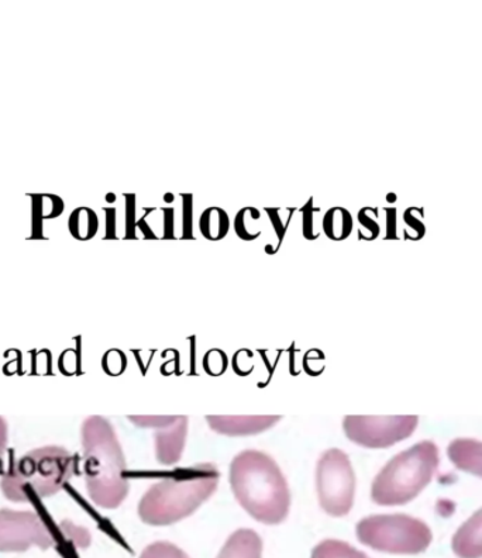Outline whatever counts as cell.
<instances>
[{
    "label": "cell",
    "mask_w": 482,
    "mask_h": 558,
    "mask_svg": "<svg viewBox=\"0 0 482 558\" xmlns=\"http://www.w3.org/2000/svg\"><path fill=\"white\" fill-rule=\"evenodd\" d=\"M230 487L241 508L264 524L286 521L291 493L276 460L258 450H245L230 464Z\"/></svg>",
    "instance_id": "6da1fadb"
},
{
    "label": "cell",
    "mask_w": 482,
    "mask_h": 558,
    "mask_svg": "<svg viewBox=\"0 0 482 558\" xmlns=\"http://www.w3.org/2000/svg\"><path fill=\"white\" fill-rule=\"evenodd\" d=\"M86 493L96 507L116 509L128 498L126 459L112 423L86 418L81 430Z\"/></svg>",
    "instance_id": "7a4b0ae2"
},
{
    "label": "cell",
    "mask_w": 482,
    "mask_h": 558,
    "mask_svg": "<svg viewBox=\"0 0 482 558\" xmlns=\"http://www.w3.org/2000/svg\"><path fill=\"white\" fill-rule=\"evenodd\" d=\"M220 480L214 464H197L158 481L138 502V517L152 526H170L182 521L215 494Z\"/></svg>",
    "instance_id": "3957f363"
},
{
    "label": "cell",
    "mask_w": 482,
    "mask_h": 558,
    "mask_svg": "<svg viewBox=\"0 0 482 558\" xmlns=\"http://www.w3.org/2000/svg\"><path fill=\"white\" fill-rule=\"evenodd\" d=\"M79 471V459L65 447L46 446L13 461L0 480V489L11 502H31L60 493Z\"/></svg>",
    "instance_id": "277c9868"
},
{
    "label": "cell",
    "mask_w": 482,
    "mask_h": 558,
    "mask_svg": "<svg viewBox=\"0 0 482 558\" xmlns=\"http://www.w3.org/2000/svg\"><path fill=\"white\" fill-rule=\"evenodd\" d=\"M441 465L435 442L423 440L388 461L371 485V499L379 507H402L432 483Z\"/></svg>",
    "instance_id": "5b68a950"
},
{
    "label": "cell",
    "mask_w": 482,
    "mask_h": 558,
    "mask_svg": "<svg viewBox=\"0 0 482 558\" xmlns=\"http://www.w3.org/2000/svg\"><path fill=\"white\" fill-rule=\"evenodd\" d=\"M356 535L364 546L388 555L414 556L433 542L429 524L411 514H373L357 523Z\"/></svg>",
    "instance_id": "8992f818"
},
{
    "label": "cell",
    "mask_w": 482,
    "mask_h": 558,
    "mask_svg": "<svg viewBox=\"0 0 482 558\" xmlns=\"http://www.w3.org/2000/svg\"><path fill=\"white\" fill-rule=\"evenodd\" d=\"M316 490L327 514L344 518L350 513L356 497V474L345 451L329 449L322 454L316 466Z\"/></svg>",
    "instance_id": "52a82bcc"
},
{
    "label": "cell",
    "mask_w": 482,
    "mask_h": 558,
    "mask_svg": "<svg viewBox=\"0 0 482 558\" xmlns=\"http://www.w3.org/2000/svg\"><path fill=\"white\" fill-rule=\"evenodd\" d=\"M418 416H347V439L365 449H388L409 439L418 429Z\"/></svg>",
    "instance_id": "ba28073f"
},
{
    "label": "cell",
    "mask_w": 482,
    "mask_h": 558,
    "mask_svg": "<svg viewBox=\"0 0 482 558\" xmlns=\"http://www.w3.org/2000/svg\"><path fill=\"white\" fill-rule=\"evenodd\" d=\"M55 545V537L37 512L0 509V551L23 553L33 546L47 550Z\"/></svg>",
    "instance_id": "9c48e42d"
},
{
    "label": "cell",
    "mask_w": 482,
    "mask_h": 558,
    "mask_svg": "<svg viewBox=\"0 0 482 558\" xmlns=\"http://www.w3.org/2000/svg\"><path fill=\"white\" fill-rule=\"evenodd\" d=\"M281 421L279 416H207L210 429L219 435L244 437L260 435Z\"/></svg>",
    "instance_id": "30bf717a"
},
{
    "label": "cell",
    "mask_w": 482,
    "mask_h": 558,
    "mask_svg": "<svg viewBox=\"0 0 482 558\" xmlns=\"http://www.w3.org/2000/svg\"><path fill=\"white\" fill-rule=\"evenodd\" d=\"M188 433V417L177 416L176 421L156 432V457L158 463L173 465L184 453Z\"/></svg>",
    "instance_id": "8fae6325"
},
{
    "label": "cell",
    "mask_w": 482,
    "mask_h": 558,
    "mask_svg": "<svg viewBox=\"0 0 482 558\" xmlns=\"http://www.w3.org/2000/svg\"><path fill=\"white\" fill-rule=\"evenodd\" d=\"M451 550L459 558H482V508L457 529Z\"/></svg>",
    "instance_id": "7c38bea8"
},
{
    "label": "cell",
    "mask_w": 482,
    "mask_h": 558,
    "mask_svg": "<svg viewBox=\"0 0 482 558\" xmlns=\"http://www.w3.org/2000/svg\"><path fill=\"white\" fill-rule=\"evenodd\" d=\"M447 457L457 470L482 478V441L459 437L447 446Z\"/></svg>",
    "instance_id": "4fadbf2b"
},
{
    "label": "cell",
    "mask_w": 482,
    "mask_h": 558,
    "mask_svg": "<svg viewBox=\"0 0 482 558\" xmlns=\"http://www.w3.org/2000/svg\"><path fill=\"white\" fill-rule=\"evenodd\" d=\"M218 558H263V541L252 529H239L221 548Z\"/></svg>",
    "instance_id": "5bb4252c"
},
{
    "label": "cell",
    "mask_w": 482,
    "mask_h": 558,
    "mask_svg": "<svg viewBox=\"0 0 482 558\" xmlns=\"http://www.w3.org/2000/svg\"><path fill=\"white\" fill-rule=\"evenodd\" d=\"M354 220L344 206H335L326 211L322 219V232L332 242H344L353 232Z\"/></svg>",
    "instance_id": "9a60e30c"
},
{
    "label": "cell",
    "mask_w": 482,
    "mask_h": 558,
    "mask_svg": "<svg viewBox=\"0 0 482 558\" xmlns=\"http://www.w3.org/2000/svg\"><path fill=\"white\" fill-rule=\"evenodd\" d=\"M200 230L209 242H220L230 230L228 211L219 208V206H210V208L205 209L200 218Z\"/></svg>",
    "instance_id": "2e32d148"
},
{
    "label": "cell",
    "mask_w": 482,
    "mask_h": 558,
    "mask_svg": "<svg viewBox=\"0 0 482 558\" xmlns=\"http://www.w3.org/2000/svg\"><path fill=\"white\" fill-rule=\"evenodd\" d=\"M262 211L254 206L240 209L234 218V232L244 242H254L262 235Z\"/></svg>",
    "instance_id": "e0dca14e"
},
{
    "label": "cell",
    "mask_w": 482,
    "mask_h": 558,
    "mask_svg": "<svg viewBox=\"0 0 482 558\" xmlns=\"http://www.w3.org/2000/svg\"><path fill=\"white\" fill-rule=\"evenodd\" d=\"M99 230L98 215L89 208H79L70 218V232L81 242L94 239Z\"/></svg>",
    "instance_id": "ac0fdd59"
},
{
    "label": "cell",
    "mask_w": 482,
    "mask_h": 558,
    "mask_svg": "<svg viewBox=\"0 0 482 558\" xmlns=\"http://www.w3.org/2000/svg\"><path fill=\"white\" fill-rule=\"evenodd\" d=\"M312 558H370L363 551L357 550L349 543L334 541H325L320 543L312 551Z\"/></svg>",
    "instance_id": "d6986e66"
},
{
    "label": "cell",
    "mask_w": 482,
    "mask_h": 558,
    "mask_svg": "<svg viewBox=\"0 0 482 558\" xmlns=\"http://www.w3.org/2000/svg\"><path fill=\"white\" fill-rule=\"evenodd\" d=\"M302 211V233L303 238L308 242H315L321 238V230L316 228L315 215L320 214L321 208L313 206V198L306 202L305 206L301 209Z\"/></svg>",
    "instance_id": "ffe728a7"
},
{
    "label": "cell",
    "mask_w": 482,
    "mask_h": 558,
    "mask_svg": "<svg viewBox=\"0 0 482 558\" xmlns=\"http://www.w3.org/2000/svg\"><path fill=\"white\" fill-rule=\"evenodd\" d=\"M140 558H190L180 547L168 542H157L144 548Z\"/></svg>",
    "instance_id": "44dd1931"
},
{
    "label": "cell",
    "mask_w": 482,
    "mask_h": 558,
    "mask_svg": "<svg viewBox=\"0 0 482 558\" xmlns=\"http://www.w3.org/2000/svg\"><path fill=\"white\" fill-rule=\"evenodd\" d=\"M357 219H359V223L361 226V230L359 233H363L365 230V234L363 240H374L377 239L381 232L378 225V211L374 208H363L357 215Z\"/></svg>",
    "instance_id": "7402d4cb"
},
{
    "label": "cell",
    "mask_w": 482,
    "mask_h": 558,
    "mask_svg": "<svg viewBox=\"0 0 482 558\" xmlns=\"http://www.w3.org/2000/svg\"><path fill=\"white\" fill-rule=\"evenodd\" d=\"M182 235L181 239H194V195L182 194Z\"/></svg>",
    "instance_id": "603a6c76"
},
{
    "label": "cell",
    "mask_w": 482,
    "mask_h": 558,
    "mask_svg": "<svg viewBox=\"0 0 482 558\" xmlns=\"http://www.w3.org/2000/svg\"><path fill=\"white\" fill-rule=\"evenodd\" d=\"M177 416H130L129 421L142 429H161L176 421Z\"/></svg>",
    "instance_id": "cb8c5ba5"
},
{
    "label": "cell",
    "mask_w": 482,
    "mask_h": 558,
    "mask_svg": "<svg viewBox=\"0 0 482 558\" xmlns=\"http://www.w3.org/2000/svg\"><path fill=\"white\" fill-rule=\"evenodd\" d=\"M61 531L67 537H70L76 546L88 547L91 545V535L84 527L74 526L70 521L61 523Z\"/></svg>",
    "instance_id": "d4e9b609"
},
{
    "label": "cell",
    "mask_w": 482,
    "mask_h": 558,
    "mask_svg": "<svg viewBox=\"0 0 482 558\" xmlns=\"http://www.w3.org/2000/svg\"><path fill=\"white\" fill-rule=\"evenodd\" d=\"M126 198V239H136V195H124Z\"/></svg>",
    "instance_id": "484cf974"
},
{
    "label": "cell",
    "mask_w": 482,
    "mask_h": 558,
    "mask_svg": "<svg viewBox=\"0 0 482 558\" xmlns=\"http://www.w3.org/2000/svg\"><path fill=\"white\" fill-rule=\"evenodd\" d=\"M265 214L268 215L269 220H272L273 228L276 230L278 245H281L288 230V225L284 223V220L281 219V210L278 208H265Z\"/></svg>",
    "instance_id": "4316f807"
},
{
    "label": "cell",
    "mask_w": 482,
    "mask_h": 558,
    "mask_svg": "<svg viewBox=\"0 0 482 558\" xmlns=\"http://www.w3.org/2000/svg\"><path fill=\"white\" fill-rule=\"evenodd\" d=\"M164 234L162 239H176V210L172 208H164Z\"/></svg>",
    "instance_id": "83f0119b"
},
{
    "label": "cell",
    "mask_w": 482,
    "mask_h": 558,
    "mask_svg": "<svg viewBox=\"0 0 482 558\" xmlns=\"http://www.w3.org/2000/svg\"><path fill=\"white\" fill-rule=\"evenodd\" d=\"M9 439V426L4 417L0 416V466L3 463V457L7 454Z\"/></svg>",
    "instance_id": "f1b7e54d"
},
{
    "label": "cell",
    "mask_w": 482,
    "mask_h": 558,
    "mask_svg": "<svg viewBox=\"0 0 482 558\" xmlns=\"http://www.w3.org/2000/svg\"><path fill=\"white\" fill-rule=\"evenodd\" d=\"M106 214V235L105 239H116V209H105Z\"/></svg>",
    "instance_id": "f546056e"
},
{
    "label": "cell",
    "mask_w": 482,
    "mask_h": 558,
    "mask_svg": "<svg viewBox=\"0 0 482 558\" xmlns=\"http://www.w3.org/2000/svg\"><path fill=\"white\" fill-rule=\"evenodd\" d=\"M395 219H397V210L393 208L387 209V239H397V234H395V230H397Z\"/></svg>",
    "instance_id": "4dcf8cb0"
},
{
    "label": "cell",
    "mask_w": 482,
    "mask_h": 558,
    "mask_svg": "<svg viewBox=\"0 0 482 558\" xmlns=\"http://www.w3.org/2000/svg\"><path fill=\"white\" fill-rule=\"evenodd\" d=\"M146 219L147 211L146 215H144L143 218L137 221V228L140 229V232H143L144 239H157L156 233L153 232L152 226L148 225Z\"/></svg>",
    "instance_id": "1f68e13d"
},
{
    "label": "cell",
    "mask_w": 482,
    "mask_h": 558,
    "mask_svg": "<svg viewBox=\"0 0 482 558\" xmlns=\"http://www.w3.org/2000/svg\"><path fill=\"white\" fill-rule=\"evenodd\" d=\"M173 194H166V198H164V201L167 202V204H171V202H173Z\"/></svg>",
    "instance_id": "d6a6232c"
},
{
    "label": "cell",
    "mask_w": 482,
    "mask_h": 558,
    "mask_svg": "<svg viewBox=\"0 0 482 558\" xmlns=\"http://www.w3.org/2000/svg\"><path fill=\"white\" fill-rule=\"evenodd\" d=\"M108 201H109V202H115V201H116V199H115V195H113V194H109V195H108Z\"/></svg>",
    "instance_id": "836d02e7"
}]
</instances>
